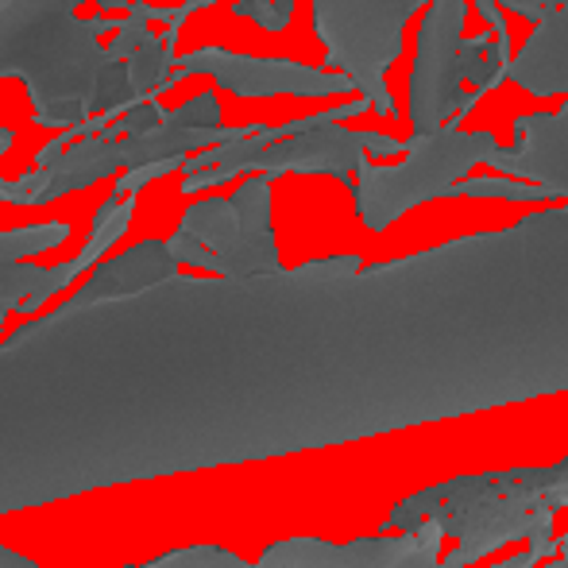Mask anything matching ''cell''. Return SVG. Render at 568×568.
Here are the masks:
<instances>
[{
    "mask_svg": "<svg viewBox=\"0 0 568 568\" xmlns=\"http://www.w3.org/2000/svg\"><path fill=\"white\" fill-rule=\"evenodd\" d=\"M255 275L159 278L0 344V510L267 460Z\"/></svg>",
    "mask_w": 568,
    "mask_h": 568,
    "instance_id": "cell-1",
    "label": "cell"
},
{
    "mask_svg": "<svg viewBox=\"0 0 568 568\" xmlns=\"http://www.w3.org/2000/svg\"><path fill=\"white\" fill-rule=\"evenodd\" d=\"M499 143L491 132H460L449 120L437 132H414L406 140V159L395 166L364 163L356 174V217L372 232L395 225L414 205L445 197L449 186L468 179L476 163H491Z\"/></svg>",
    "mask_w": 568,
    "mask_h": 568,
    "instance_id": "cell-2",
    "label": "cell"
},
{
    "mask_svg": "<svg viewBox=\"0 0 568 568\" xmlns=\"http://www.w3.org/2000/svg\"><path fill=\"white\" fill-rule=\"evenodd\" d=\"M429 0H314V28L325 43V67L348 74L379 116H398L387 90V67L403 54V31Z\"/></svg>",
    "mask_w": 568,
    "mask_h": 568,
    "instance_id": "cell-3",
    "label": "cell"
},
{
    "mask_svg": "<svg viewBox=\"0 0 568 568\" xmlns=\"http://www.w3.org/2000/svg\"><path fill=\"white\" fill-rule=\"evenodd\" d=\"M171 247L179 260L202 263L221 275L275 271L278 252L271 232V174L244 182L229 202L194 205Z\"/></svg>",
    "mask_w": 568,
    "mask_h": 568,
    "instance_id": "cell-4",
    "label": "cell"
},
{
    "mask_svg": "<svg viewBox=\"0 0 568 568\" xmlns=\"http://www.w3.org/2000/svg\"><path fill=\"white\" fill-rule=\"evenodd\" d=\"M468 0H434L418 31V54L410 70V124L414 132H437L464 101L460 43Z\"/></svg>",
    "mask_w": 568,
    "mask_h": 568,
    "instance_id": "cell-5",
    "label": "cell"
},
{
    "mask_svg": "<svg viewBox=\"0 0 568 568\" xmlns=\"http://www.w3.org/2000/svg\"><path fill=\"white\" fill-rule=\"evenodd\" d=\"M179 74H197L210 70L225 90L240 98H271V93H298V98H325V93L356 90L348 74H329V70L302 67L286 59H247V54L229 51H197L190 59L174 62Z\"/></svg>",
    "mask_w": 568,
    "mask_h": 568,
    "instance_id": "cell-6",
    "label": "cell"
},
{
    "mask_svg": "<svg viewBox=\"0 0 568 568\" xmlns=\"http://www.w3.org/2000/svg\"><path fill=\"white\" fill-rule=\"evenodd\" d=\"M491 166L510 179L538 182L549 197H568V101L557 113L515 120V143L499 148Z\"/></svg>",
    "mask_w": 568,
    "mask_h": 568,
    "instance_id": "cell-7",
    "label": "cell"
},
{
    "mask_svg": "<svg viewBox=\"0 0 568 568\" xmlns=\"http://www.w3.org/2000/svg\"><path fill=\"white\" fill-rule=\"evenodd\" d=\"M510 82L534 98H568V4L538 20L530 43L510 59Z\"/></svg>",
    "mask_w": 568,
    "mask_h": 568,
    "instance_id": "cell-8",
    "label": "cell"
},
{
    "mask_svg": "<svg viewBox=\"0 0 568 568\" xmlns=\"http://www.w3.org/2000/svg\"><path fill=\"white\" fill-rule=\"evenodd\" d=\"M460 74L476 93H487L510 78V43L507 36H464L460 43Z\"/></svg>",
    "mask_w": 568,
    "mask_h": 568,
    "instance_id": "cell-9",
    "label": "cell"
},
{
    "mask_svg": "<svg viewBox=\"0 0 568 568\" xmlns=\"http://www.w3.org/2000/svg\"><path fill=\"white\" fill-rule=\"evenodd\" d=\"M70 275H78L74 263L54 271H36V267H16V263H4L0 267V310H12L20 302H39L47 294H54Z\"/></svg>",
    "mask_w": 568,
    "mask_h": 568,
    "instance_id": "cell-10",
    "label": "cell"
},
{
    "mask_svg": "<svg viewBox=\"0 0 568 568\" xmlns=\"http://www.w3.org/2000/svg\"><path fill=\"white\" fill-rule=\"evenodd\" d=\"M445 197H503V202H549V194L538 186V182H526V179H499V174H491V179H479V174H468V179H460L456 186H449V194Z\"/></svg>",
    "mask_w": 568,
    "mask_h": 568,
    "instance_id": "cell-11",
    "label": "cell"
},
{
    "mask_svg": "<svg viewBox=\"0 0 568 568\" xmlns=\"http://www.w3.org/2000/svg\"><path fill=\"white\" fill-rule=\"evenodd\" d=\"M67 236L62 225H39V229H20V232H0V267L4 263H16L28 252H43V247L59 244Z\"/></svg>",
    "mask_w": 568,
    "mask_h": 568,
    "instance_id": "cell-12",
    "label": "cell"
},
{
    "mask_svg": "<svg viewBox=\"0 0 568 568\" xmlns=\"http://www.w3.org/2000/svg\"><path fill=\"white\" fill-rule=\"evenodd\" d=\"M132 82H135V90H151V85H159L166 74L174 70V62H171V54H166V47H159L155 39H143L140 43V51H135V59H132Z\"/></svg>",
    "mask_w": 568,
    "mask_h": 568,
    "instance_id": "cell-13",
    "label": "cell"
},
{
    "mask_svg": "<svg viewBox=\"0 0 568 568\" xmlns=\"http://www.w3.org/2000/svg\"><path fill=\"white\" fill-rule=\"evenodd\" d=\"M236 12L255 20L263 31H283L291 20V0H240Z\"/></svg>",
    "mask_w": 568,
    "mask_h": 568,
    "instance_id": "cell-14",
    "label": "cell"
},
{
    "mask_svg": "<svg viewBox=\"0 0 568 568\" xmlns=\"http://www.w3.org/2000/svg\"><path fill=\"white\" fill-rule=\"evenodd\" d=\"M8 143H12V135H8V132H0V151H4Z\"/></svg>",
    "mask_w": 568,
    "mask_h": 568,
    "instance_id": "cell-15",
    "label": "cell"
}]
</instances>
